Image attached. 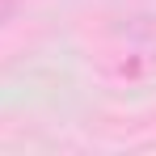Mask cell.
<instances>
[{
  "label": "cell",
  "mask_w": 156,
  "mask_h": 156,
  "mask_svg": "<svg viewBox=\"0 0 156 156\" xmlns=\"http://www.w3.org/2000/svg\"><path fill=\"white\" fill-rule=\"evenodd\" d=\"M152 55H156V38H152Z\"/></svg>",
  "instance_id": "cell-2"
},
{
  "label": "cell",
  "mask_w": 156,
  "mask_h": 156,
  "mask_svg": "<svg viewBox=\"0 0 156 156\" xmlns=\"http://www.w3.org/2000/svg\"><path fill=\"white\" fill-rule=\"evenodd\" d=\"M17 9H21V0H0V26H9L17 17Z\"/></svg>",
  "instance_id": "cell-1"
}]
</instances>
